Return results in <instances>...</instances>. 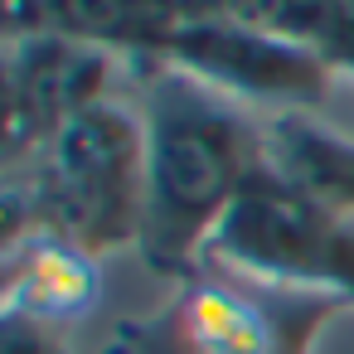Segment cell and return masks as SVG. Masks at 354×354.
Wrapping results in <instances>:
<instances>
[{
	"label": "cell",
	"instance_id": "8",
	"mask_svg": "<svg viewBox=\"0 0 354 354\" xmlns=\"http://www.w3.org/2000/svg\"><path fill=\"white\" fill-rule=\"evenodd\" d=\"M97 296H102V272L93 252L39 228L6 248V291H0L6 315L59 330L68 320H83L97 306Z\"/></svg>",
	"mask_w": 354,
	"mask_h": 354
},
{
	"label": "cell",
	"instance_id": "1",
	"mask_svg": "<svg viewBox=\"0 0 354 354\" xmlns=\"http://www.w3.org/2000/svg\"><path fill=\"white\" fill-rule=\"evenodd\" d=\"M146 223L141 257L165 277L204 267L214 233L262 170V122L218 88L156 64L141 93Z\"/></svg>",
	"mask_w": 354,
	"mask_h": 354
},
{
	"label": "cell",
	"instance_id": "3",
	"mask_svg": "<svg viewBox=\"0 0 354 354\" xmlns=\"http://www.w3.org/2000/svg\"><path fill=\"white\" fill-rule=\"evenodd\" d=\"M344 301L252 281L204 262L180 291L141 320H122L102 354H310Z\"/></svg>",
	"mask_w": 354,
	"mask_h": 354
},
{
	"label": "cell",
	"instance_id": "11",
	"mask_svg": "<svg viewBox=\"0 0 354 354\" xmlns=\"http://www.w3.org/2000/svg\"><path fill=\"white\" fill-rule=\"evenodd\" d=\"M306 49H315L339 83L354 88V0H320Z\"/></svg>",
	"mask_w": 354,
	"mask_h": 354
},
{
	"label": "cell",
	"instance_id": "9",
	"mask_svg": "<svg viewBox=\"0 0 354 354\" xmlns=\"http://www.w3.org/2000/svg\"><path fill=\"white\" fill-rule=\"evenodd\" d=\"M262 165L306 204L354 218V136L330 131L315 112H277L262 122Z\"/></svg>",
	"mask_w": 354,
	"mask_h": 354
},
{
	"label": "cell",
	"instance_id": "4",
	"mask_svg": "<svg viewBox=\"0 0 354 354\" xmlns=\"http://www.w3.org/2000/svg\"><path fill=\"white\" fill-rule=\"evenodd\" d=\"M204 262H218L252 281L320 291L349 306L354 301V218H335L306 204L262 165L238 194L223 228L214 233Z\"/></svg>",
	"mask_w": 354,
	"mask_h": 354
},
{
	"label": "cell",
	"instance_id": "12",
	"mask_svg": "<svg viewBox=\"0 0 354 354\" xmlns=\"http://www.w3.org/2000/svg\"><path fill=\"white\" fill-rule=\"evenodd\" d=\"M0 354H64V339H59V330H49V325L6 315V339H0Z\"/></svg>",
	"mask_w": 354,
	"mask_h": 354
},
{
	"label": "cell",
	"instance_id": "6",
	"mask_svg": "<svg viewBox=\"0 0 354 354\" xmlns=\"http://www.w3.org/2000/svg\"><path fill=\"white\" fill-rule=\"evenodd\" d=\"M6 44V160L20 170L78 112L112 97L117 59L64 35H30Z\"/></svg>",
	"mask_w": 354,
	"mask_h": 354
},
{
	"label": "cell",
	"instance_id": "2",
	"mask_svg": "<svg viewBox=\"0 0 354 354\" xmlns=\"http://www.w3.org/2000/svg\"><path fill=\"white\" fill-rule=\"evenodd\" d=\"M146 223V122L136 107L102 97L78 112L30 165L10 170L6 248L54 233L93 257L141 248Z\"/></svg>",
	"mask_w": 354,
	"mask_h": 354
},
{
	"label": "cell",
	"instance_id": "5",
	"mask_svg": "<svg viewBox=\"0 0 354 354\" xmlns=\"http://www.w3.org/2000/svg\"><path fill=\"white\" fill-rule=\"evenodd\" d=\"M160 64L218 88L223 97L243 107H272V117L315 112L330 102L339 83L315 49L262 35V30H243V25H189L185 20Z\"/></svg>",
	"mask_w": 354,
	"mask_h": 354
},
{
	"label": "cell",
	"instance_id": "10",
	"mask_svg": "<svg viewBox=\"0 0 354 354\" xmlns=\"http://www.w3.org/2000/svg\"><path fill=\"white\" fill-rule=\"evenodd\" d=\"M315 6L320 0H180V15L189 25H243L306 44Z\"/></svg>",
	"mask_w": 354,
	"mask_h": 354
},
{
	"label": "cell",
	"instance_id": "7",
	"mask_svg": "<svg viewBox=\"0 0 354 354\" xmlns=\"http://www.w3.org/2000/svg\"><path fill=\"white\" fill-rule=\"evenodd\" d=\"M180 25V0H6V39L64 35L112 59L146 54L160 64Z\"/></svg>",
	"mask_w": 354,
	"mask_h": 354
}]
</instances>
